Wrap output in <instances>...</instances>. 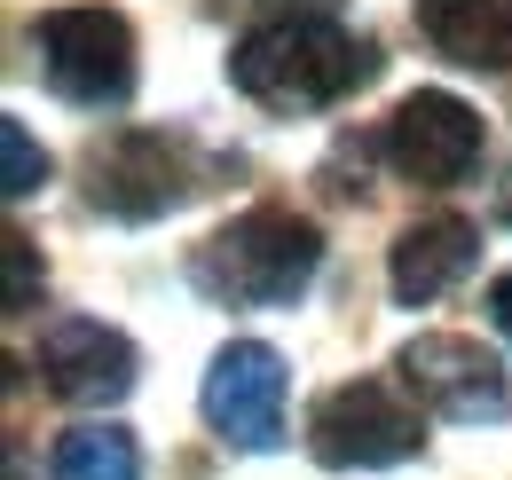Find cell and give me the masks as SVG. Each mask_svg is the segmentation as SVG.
Instances as JSON below:
<instances>
[{
    "mask_svg": "<svg viewBox=\"0 0 512 480\" xmlns=\"http://www.w3.org/2000/svg\"><path fill=\"white\" fill-rule=\"evenodd\" d=\"M229 79L268 111H323L363 79H379V48L323 16H276L229 48Z\"/></svg>",
    "mask_w": 512,
    "mask_h": 480,
    "instance_id": "1",
    "label": "cell"
},
{
    "mask_svg": "<svg viewBox=\"0 0 512 480\" xmlns=\"http://www.w3.org/2000/svg\"><path fill=\"white\" fill-rule=\"evenodd\" d=\"M316 268H323V229L284 205H253L190 252V284L221 307H284L316 284Z\"/></svg>",
    "mask_w": 512,
    "mask_h": 480,
    "instance_id": "2",
    "label": "cell"
},
{
    "mask_svg": "<svg viewBox=\"0 0 512 480\" xmlns=\"http://www.w3.org/2000/svg\"><path fill=\"white\" fill-rule=\"evenodd\" d=\"M32 48L64 103L111 111L134 95V24L119 8H48L32 24Z\"/></svg>",
    "mask_w": 512,
    "mask_h": 480,
    "instance_id": "3",
    "label": "cell"
},
{
    "mask_svg": "<svg viewBox=\"0 0 512 480\" xmlns=\"http://www.w3.org/2000/svg\"><path fill=\"white\" fill-rule=\"evenodd\" d=\"M308 449L331 473H379V465H402V457L426 449V425H418V410L394 386L347 378V386H331L308 410Z\"/></svg>",
    "mask_w": 512,
    "mask_h": 480,
    "instance_id": "4",
    "label": "cell"
},
{
    "mask_svg": "<svg viewBox=\"0 0 512 480\" xmlns=\"http://www.w3.org/2000/svg\"><path fill=\"white\" fill-rule=\"evenodd\" d=\"M386 166L402 181H465L481 166V111L465 103V95H449V87H418V95H402V111L386 119L379 134Z\"/></svg>",
    "mask_w": 512,
    "mask_h": 480,
    "instance_id": "5",
    "label": "cell"
},
{
    "mask_svg": "<svg viewBox=\"0 0 512 480\" xmlns=\"http://www.w3.org/2000/svg\"><path fill=\"white\" fill-rule=\"evenodd\" d=\"M205 425L229 449H276L284 433V355L260 339H229L205 370Z\"/></svg>",
    "mask_w": 512,
    "mask_h": 480,
    "instance_id": "6",
    "label": "cell"
},
{
    "mask_svg": "<svg viewBox=\"0 0 512 480\" xmlns=\"http://www.w3.org/2000/svg\"><path fill=\"white\" fill-rule=\"evenodd\" d=\"M402 378H410V394L426 402V410H442L457 425H497L512 410V386L497 355H481L473 339H457V331H426V339H410L402 347Z\"/></svg>",
    "mask_w": 512,
    "mask_h": 480,
    "instance_id": "7",
    "label": "cell"
},
{
    "mask_svg": "<svg viewBox=\"0 0 512 480\" xmlns=\"http://www.w3.org/2000/svg\"><path fill=\"white\" fill-rule=\"evenodd\" d=\"M134 370H142L134 339L111 331V323H95V315H56V323L40 331V378H48V394H64L79 410L127 402Z\"/></svg>",
    "mask_w": 512,
    "mask_h": 480,
    "instance_id": "8",
    "label": "cell"
},
{
    "mask_svg": "<svg viewBox=\"0 0 512 480\" xmlns=\"http://www.w3.org/2000/svg\"><path fill=\"white\" fill-rule=\"evenodd\" d=\"M182 150L166 134H111L95 158H87V205L111 213V221H158L182 205Z\"/></svg>",
    "mask_w": 512,
    "mask_h": 480,
    "instance_id": "9",
    "label": "cell"
},
{
    "mask_svg": "<svg viewBox=\"0 0 512 480\" xmlns=\"http://www.w3.org/2000/svg\"><path fill=\"white\" fill-rule=\"evenodd\" d=\"M473 252H481V237H473V221H457V213H426V221H410L402 237H394V300L402 307H426L442 300L449 284L473 268Z\"/></svg>",
    "mask_w": 512,
    "mask_h": 480,
    "instance_id": "10",
    "label": "cell"
},
{
    "mask_svg": "<svg viewBox=\"0 0 512 480\" xmlns=\"http://www.w3.org/2000/svg\"><path fill=\"white\" fill-rule=\"evenodd\" d=\"M418 32L434 56L465 71H505L512 63V0H418Z\"/></svg>",
    "mask_w": 512,
    "mask_h": 480,
    "instance_id": "11",
    "label": "cell"
},
{
    "mask_svg": "<svg viewBox=\"0 0 512 480\" xmlns=\"http://www.w3.org/2000/svg\"><path fill=\"white\" fill-rule=\"evenodd\" d=\"M56 480H142V449L119 425H71L56 441Z\"/></svg>",
    "mask_w": 512,
    "mask_h": 480,
    "instance_id": "12",
    "label": "cell"
},
{
    "mask_svg": "<svg viewBox=\"0 0 512 480\" xmlns=\"http://www.w3.org/2000/svg\"><path fill=\"white\" fill-rule=\"evenodd\" d=\"M40 181H48V150L32 142L24 119H0V189H8V197H32Z\"/></svg>",
    "mask_w": 512,
    "mask_h": 480,
    "instance_id": "13",
    "label": "cell"
},
{
    "mask_svg": "<svg viewBox=\"0 0 512 480\" xmlns=\"http://www.w3.org/2000/svg\"><path fill=\"white\" fill-rule=\"evenodd\" d=\"M0 252H8V315H24V307L40 300V252H32V237H0Z\"/></svg>",
    "mask_w": 512,
    "mask_h": 480,
    "instance_id": "14",
    "label": "cell"
},
{
    "mask_svg": "<svg viewBox=\"0 0 512 480\" xmlns=\"http://www.w3.org/2000/svg\"><path fill=\"white\" fill-rule=\"evenodd\" d=\"M489 323H497V331L512 339V268L497 276V284H489Z\"/></svg>",
    "mask_w": 512,
    "mask_h": 480,
    "instance_id": "15",
    "label": "cell"
},
{
    "mask_svg": "<svg viewBox=\"0 0 512 480\" xmlns=\"http://www.w3.org/2000/svg\"><path fill=\"white\" fill-rule=\"evenodd\" d=\"M497 221H512V181H505V189H497Z\"/></svg>",
    "mask_w": 512,
    "mask_h": 480,
    "instance_id": "16",
    "label": "cell"
}]
</instances>
